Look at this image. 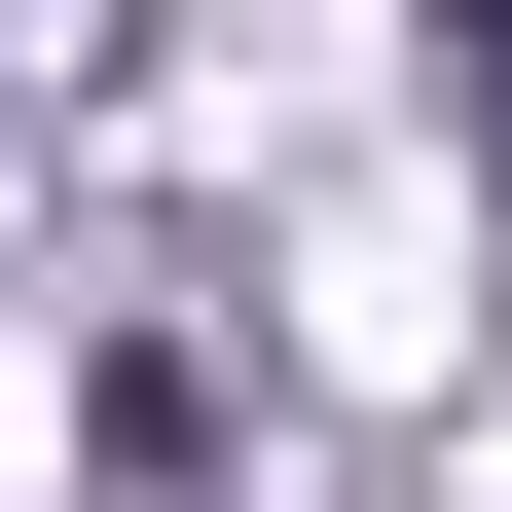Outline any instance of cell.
Wrapping results in <instances>:
<instances>
[{"instance_id": "1", "label": "cell", "mask_w": 512, "mask_h": 512, "mask_svg": "<svg viewBox=\"0 0 512 512\" xmlns=\"http://www.w3.org/2000/svg\"><path fill=\"white\" fill-rule=\"evenodd\" d=\"M476 147H512V37H476Z\"/></svg>"}]
</instances>
